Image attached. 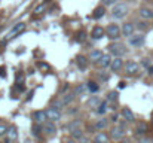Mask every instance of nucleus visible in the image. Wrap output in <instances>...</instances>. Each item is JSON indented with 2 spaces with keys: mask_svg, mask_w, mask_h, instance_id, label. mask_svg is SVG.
<instances>
[{
  "mask_svg": "<svg viewBox=\"0 0 153 143\" xmlns=\"http://www.w3.org/2000/svg\"><path fill=\"white\" fill-rule=\"evenodd\" d=\"M102 3L110 6V4H116V3H117V0H102Z\"/></svg>",
  "mask_w": 153,
  "mask_h": 143,
  "instance_id": "a19ab883",
  "label": "nucleus"
},
{
  "mask_svg": "<svg viewBox=\"0 0 153 143\" xmlns=\"http://www.w3.org/2000/svg\"><path fill=\"white\" fill-rule=\"evenodd\" d=\"M13 143H15V142H13Z\"/></svg>",
  "mask_w": 153,
  "mask_h": 143,
  "instance_id": "864d4df0",
  "label": "nucleus"
},
{
  "mask_svg": "<svg viewBox=\"0 0 153 143\" xmlns=\"http://www.w3.org/2000/svg\"><path fill=\"white\" fill-rule=\"evenodd\" d=\"M80 140V143H88V139L86 137H82V139H79Z\"/></svg>",
  "mask_w": 153,
  "mask_h": 143,
  "instance_id": "09e8293b",
  "label": "nucleus"
},
{
  "mask_svg": "<svg viewBox=\"0 0 153 143\" xmlns=\"http://www.w3.org/2000/svg\"><path fill=\"white\" fill-rule=\"evenodd\" d=\"M144 40H146V37H144V34H132L131 37H129V45L131 46H141L143 43H144Z\"/></svg>",
  "mask_w": 153,
  "mask_h": 143,
  "instance_id": "39448f33",
  "label": "nucleus"
},
{
  "mask_svg": "<svg viewBox=\"0 0 153 143\" xmlns=\"http://www.w3.org/2000/svg\"><path fill=\"white\" fill-rule=\"evenodd\" d=\"M117 88H119V90H123V88H125V82H119V84H117Z\"/></svg>",
  "mask_w": 153,
  "mask_h": 143,
  "instance_id": "49530a36",
  "label": "nucleus"
},
{
  "mask_svg": "<svg viewBox=\"0 0 153 143\" xmlns=\"http://www.w3.org/2000/svg\"><path fill=\"white\" fill-rule=\"evenodd\" d=\"M34 121L37 122V124H45L46 121H48V115H46V110H37V112H34Z\"/></svg>",
  "mask_w": 153,
  "mask_h": 143,
  "instance_id": "6e6552de",
  "label": "nucleus"
},
{
  "mask_svg": "<svg viewBox=\"0 0 153 143\" xmlns=\"http://www.w3.org/2000/svg\"><path fill=\"white\" fill-rule=\"evenodd\" d=\"M105 36V30L100 27V25H97V27H94V30H92V39H95V40H98V39H101Z\"/></svg>",
  "mask_w": 153,
  "mask_h": 143,
  "instance_id": "ddd939ff",
  "label": "nucleus"
},
{
  "mask_svg": "<svg viewBox=\"0 0 153 143\" xmlns=\"http://www.w3.org/2000/svg\"><path fill=\"white\" fill-rule=\"evenodd\" d=\"M102 55H104L102 51H100V49H94V51H91V54H89V60L94 61V63H98V61L101 60Z\"/></svg>",
  "mask_w": 153,
  "mask_h": 143,
  "instance_id": "f3484780",
  "label": "nucleus"
},
{
  "mask_svg": "<svg viewBox=\"0 0 153 143\" xmlns=\"http://www.w3.org/2000/svg\"><path fill=\"white\" fill-rule=\"evenodd\" d=\"M43 131L48 134V136H53L56 133V127H55V122L52 121H46L45 125H43Z\"/></svg>",
  "mask_w": 153,
  "mask_h": 143,
  "instance_id": "9b49d317",
  "label": "nucleus"
},
{
  "mask_svg": "<svg viewBox=\"0 0 153 143\" xmlns=\"http://www.w3.org/2000/svg\"><path fill=\"white\" fill-rule=\"evenodd\" d=\"M6 133H7V127H6L4 124H1V125H0V136H4Z\"/></svg>",
  "mask_w": 153,
  "mask_h": 143,
  "instance_id": "e433bc0d",
  "label": "nucleus"
},
{
  "mask_svg": "<svg viewBox=\"0 0 153 143\" xmlns=\"http://www.w3.org/2000/svg\"><path fill=\"white\" fill-rule=\"evenodd\" d=\"M76 128H82V122H80V121H71V122L68 124V130H70V131H73V130H76Z\"/></svg>",
  "mask_w": 153,
  "mask_h": 143,
  "instance_id": "7c9ffc66",
  "label": "nucleus"
},
{
  "mask_svg": "<svg viewBox=\"0 0 153 143\" xmlns=\"http://www.w3.org/2000/svg\"><path fill=\"white\" fill-rule=\"evenodd\" d=\"M120 27L117 25V24H110L108 27H107V30H105V36L108 37V39H111V40H114V39H117L119 36H120Z\"/></svg>",
  "mask_w": 153,
  "mask_h": 143,
  "instance_id": "7ed1b4c3",
  "label": "nucleus"
},
{
  "mask_svg": "<svg viewBox=\"0 0 153 143\" xmlns=\"http://www.w3.org/2000/svg\"><path fill=\"white\" fill-rule=\"evenodd\" d=\"M51 107L52 109H55V110H61V109L64 107V104H62V101H61V100H56V101H53V103H52Z\"/></svg>",
  "mask_w": 153,
  "mask_h": 143,
  "instance_id": "2f4dec72",
  "label": "nucleus"
},
{
  "mask_svg": "<svg viewBox=\"0 0 153 143\" xmlns=\"http://www.w3.org/2000/svg\"><path fill=\"white\" fill-rule=\"evenodd\" d=\"M137 28L138 30H146L147 28V24L144 21H140V22H137Z\"/></svg>",
  "mask_w": 153,
  "mask_h": 143,
  "instance_id": "c9c22d12",
  "label": "nucleus"
},
{
  "mask_svg": "<svg viewBox=\"0 0 153 143\" xmlns=\"http://www.w3.org/2000/svg\"><path fill=\"white\" fill-rule=\"evenodd\" d=\"M134 31H135V25H132V22H126V24H123V27H122V34L125 36V37H131L132 34H134Z\"/></svg>",
  "mask_w": 153,
  "mask_h": 143,
  "instance_id": "0eeeda50",
  "label": "nucleus"
},
{
  "mask_svg": "<svg viewBox=\"0 0 153 143\" xmlns=\"http://www.w3.org/2000/svg\"><path fill=\"white\" fill-rule=\"evenodd\" d=\"M86 88H88V91L92 93V94H97V93L100 91V85H98L95 81H89V82L86 84Z\"/></svg>",
  "mask_w": 153,
  "mask_h": 143,
  "instance_id": "4be33fe9",
  "label": "nucleus"
},
{
  "mask_svg": "<svg viewBox=\"0 0 153 143\" xmlns=\"http://www.w3.org/2000/svg\"><path fill=\"white\" fill-rule=\"evenodd\" d=\"M37 67H40L43 70H49V64H46V63H37Z\"/></svg>",
  "mask_w": 153,
  "mask_h": 143,
  "instance_id": "4c0bfd02",
  "label": "nucleus"
},
{
  "mask_svg": "<svg viewBox=\"0 0 153 143\" xmlns=\"http://www.w3.org/2000/svg\"><path fill=\"white\" fill-rule=\"evenodd\" d=\"M143 66H144V67H150V61H149V60H144V61H143Z\"/></svg>",
  "mask_w": 153,
  "mask_h": 143,
  "instance_id": "a18cd8bd",
  "label": "nucleus"
},
{
  "mask_svg": "<svg viewBox=\"0 0 153 143\" xmlns=\"http://www.w3.org/2000/svg\"><path fill=\"white\" fill-rule=\"evenodd\" d=\"M85 39H86V33H85V31H79V33H77L76 40H77V42H83Z\"/></svg>",
  "mask_w": 153,
  "mask_h": 143,
  "instance_id": "72a5a7b5",
  "label": "nucleus"
},
{
  "mask_svg": "<svg viewBox=\"0 0 153 143\" xmlns=\"http://www.w3.org/2000/svg\"><path fill=\"white\" fill-rule=\"evenodd\" d=\"M0 78H3V79L6 78V69H4L3 66L0 67Z\"/></svg>",
  "mask_w": 153,
  "mask_h": 143,
  "instance_id": "ea45409f",
  "label": "nucleus"
},
{
  "mask_svg": "<svg viewBox=\"0 0 153 143\" xmlns=\"http://www.w3.org/2000/svg\"><path fill=\"white\" fill-rule=\"evenodd\" d=\"M15 88H16L18 91H21V93H22V91H25V87H24V85H22L21 82H18V84L15 85Z\"/></svg>",
  "mask_w": 153,
  "mask_h": 143,
  "instance_id": "58836bf2",
  "label": "nucleus"
},
{
  "mask_svg": "<svg viewBox=\"0 0 153 143\" xmlns=\"http://www.w3.org/2000/svg\"><path fill=\"white\" fill-rule=\"evenodd\" d=\"M100 103H101V100H100V97H98V95H92V97L88 100V106H89V107H92V109H97Z\"/></svg>",
  "mask_w": 153,
  "mask_h": 143,
  "instance_id": "5701e85b",
  "label": "nucleus"
},
{
  "mask_svg": "<svg viewBox=\"0 0 153 143\" xmlns=\"http://www.w3.org/2000/svg\"><path fill=\"white\" fill-rule=\"evenodd\" d=\"M140 16L143 19H153V10L149 7H141L140 9Z\"/></svg>",
  "mask_w": 153,
  "mask_h": 143,
  "instance_id": "aec40b11",
  "label": "nucleus"
},
{
  "mask_svg": "<svg viewBox=\"0 0 153 143\" xmlns=\"http://www.w3.org/2000/svg\"><path fill=\"white\" fill-rule=\"evenodd\" d=\"M123 67V60L120 57H116L114 60H111V64H110V69L113 72H119L120 69Z\"/></svg>",
  "mask_w": 153,
  "mask_h": 143,
  "instance_id": "f8f14e48",
  "label": "nucleus"
},
{
  "mask_svg": "<svg viewBox=\"0 0 153 143\" xmlns=\"http://www.w3.org/2000/svg\"><path fill=\"white\" fill-rule=\"evenodd\" d=\"M25 30V22H16L15 25H13V28L6 34V37H4V42H7V40H10L12 37H15V36H18L19 33H22Z\"/></svg>",
  "mask_w": 153,
  "mask_h": 143,
  "instance_id": "f03ea898",
  "label": "nucleus"
},
{
  "mask_svg": "<svg viewBox=\"0 0 153 143\" xmlns=\"http://www.w3.org/2000/svg\"><path fill=\"white\" fill-rule=\"evenodd\" d=\"M138 70H140V66H138V63H135V61H128V63L125 64V72H126L128 75H137Z\"/></svg>",
  "mask_w": 153,
  "mask_h": 143,
  "instance_id": "423d86ee",
  "label": "nucleus"
},
{
  "mask_svg": "<svg viewBox=\"0 0 153 143\" xmlns=\"http://www.w3.org/2000/svg\"><path fill=\"white\" fill-rule=\"evenodd\" d=\"M76 64H77V67H79L80 70H85V69L88 67V60H86L83 55H77V57H76Z\"/></svg>",
  "mask_w": 153,
  "mask_h": 143,
  "instance_id": "a211bd4d",
  "label": "nucleus"
},
{
  "mask_svg": "<svg viewBox=\"0 0 153 143\" xmlns=\"http://www.w3.org/2000/svg\"><path fill=\"white\" fill-rule=\"evenodd\" d=\"M110 52L113 54V55H116V57H123L125 54H126V48L125 45H122V43H113V45H110Z\"/></svg>",
  "mask_w": 153,
  "mask_h": 143,
  "instance_id": "20e7f679",
  "label": "nucleus"
},
{
  "mask_svg": "<svg viewBox=\"0 0 153 143\" xmlns=\"http://www.w3.org/2000/svg\"><path fill=\"white\" fill-rule=\"evenodd\" d=\"M94 143H108V136L105 133H98L94 137Z\"/></svg>",
  "mask_w": 153,
  "mask_h": 143,
  "instance_id": "b1692460",
  "label": "nucleus"
},
{
  "mask_svg": "<svg viewBox=\"0 0 153 143\" xmlns=\"http://www.w3.org/2000/svg\"><path fill=\"white\" fill-rule=\"evenodd\" d=\"M111 55L110 54H105V55H102L101 57V60L98 61V64L101 66L102 69H107V67H110V64H111Z\"/></svg>",
  "mask_w": 153,
  "mask_h": 143,
  "instance_id": "2eb2a0df",
  "label": "nucleus"
},
{
  "mask_svg": "<svg viewBox=\"0 0 153 143\" xmlns=\"http://www.w3.org/2000/svg\"><path fill=\"white\" fill-rule=\"evenodd\" d=\"M100 78L102 81H108V75H104V73H100Z\"/></svg>",
  "mask_w": 153,
  "mask_h": 143,
  "instance_id": "c03bdc74",
  "label": "nucleus"
},
{
  "mask_svg": "<svg viewBox=\"0 0 153 143\" xmlns=\"http://www.w3.org/2000/svg\"><path fill=\"white\" fill-rule=\"evenodd\" d=\"M46 115H48V119L52 121V122H56V121L61 119V112H59V110H55V109H52V107L46 110Z\"/></svg>",
  "mask_w": 153,
  "mask_h": 143,
  "instance_id": "1a4fd4ad",
  "label": "nucleus"
},
{
  "mask_svg": "<svg viewBox=\"0 0 153 143\" xmlns=\"http://www.w3.org/2000/svg\"><path fill=\"white\" fill-rule=\"evenodd\" d=\"M64 143H76V142H74V140H71V139H68V140H65Z\"/></svg>",
  "mask_w": 153,
  "mask_h": 143,
  "instance_id": "3c124183",
  "label": "nucleus"
},
{
  "mask_svg": "<svg viewBox=\"0 0 153 143\" xmlns=\"http://www.w3.org/2000/svg\"><path fill=\"white\" fill-rule=\"evenodd\" d=\"M128 10L129 9H128V6L125 3H116L114 7L111 9V15L116 19H122V18H125L128 15Z\"/></svg>",
  "mask_w": 153,
  "mask_h": 143,
  "instance_id": "f257e3e1",
  "label": "nucleus"
},
{
  "mask_svg": "<svg viewBox=\"0 0 153 143\" xmlns=\"http://www.w3.org/2000/svg\"><path fill=\"white\" fill-rule=\"evenodd\" d=\"M138 143H153L152 139H149V137H143V139H140Z\"/></svg>",
  "mask_w": 153,
  "mask_h": 143,
  "instance_id": "79ce46f5",
  "label": "nucleus"
},
{
  "mask_svg": "<svg viewBox=\"0 0 153 143\" xmlns=\"http://www.w3.org/2000/svg\"><path fill=\"white\" fill-rule=\"evenodd\" d=\"M149 75H153V66L149 67Z\"/></svg>",
  "mask_w": 153,
  "mask_h": 143,
  "instance_id": "8fccbe9b",
  "label": "nucleus"
},
{
  "mask_svg": "<svg viewBox=\"0 0 153 143\" xmlns=\"http://www.w3.org/2000/svg\"><path fill=\"white\" fill-rule=\"evenodd\" d=\"M86 90H88V88H86V85H85V84H80V85H77V87L74 88V94L76 95H83Z\"/></svg>",
  "mask_w": 153,
  "mask_h": 143,
  "instance_id": "cd10ccee",
  "label": "nucleus"
},
{
  "mask_svg": "<svg viewBox=\"0 0 153 143\" xmlns=\"http://www.w3.org/2000/svg\"><path fill=\"white\" fill-rule=\"evenodd\" d=\"M33 94H34V91H30V94H28V97H27V101H30V100L33 98Z\"/></svg>",
  "mask_w": 153,
  "mask_h": 143,
  "instance_id": "de8ad7c7",
  "label": "nucleus"
},
{
  "mask_svg": "<svg viewBox=\"0 0 153 143\" xmlns=\"http://www.w3.org/2000/svg\"><path fill=\"white\" fill-rule=\"evenodd\" d=\"M120 115L123 116V119L125 121H128V122H132L134 119H135V115L132 113V110L129 109V107H123L122 110H120Z\"/></svg>",
  "mask_w": 153,
  "mask_h": 143,
  "instance_id": "9d476101",
  "label": "nucleus"
},
{
  "mask_svg": "<svg viewBox=\"0 0 153 143\" xmlns=\"http://www.w3.org/2000/svg\"><path fill=\"white\" fill-rule=\"evenodd\" d=\"M107 125H108V119H100V121L95 122V128L97 130H104Z\"/></svg>",
  "mask_w": 153,
  "mask_h": 143,
  "instance_id": "c85d7f7f",
  "label": "nucleus"
},
{
  "mask_svg": "<svg viewBox=\"0 0 153 143\" xmlns=\"http://www.w3.org/2000/svg\"><path fill=\"white\" fill-rule=\"evenodd\" d=\"M104 13H105V7H104V6H98V7L94 10V15H92V16H94L95 19H100V18L104 16Z\"/></svg>",
  "mask_w": 153,
  "mask_h": 143,
  "instance_id": "a878e982",
  "label": "nucleus"
},
{
  "mask_svg": "<svg viewBox=\"0 0 153 143\" xmlns=\"http://www.w3.org/2000/svg\"><path fill=\"white\" fill-rule=\"evenodd\" d=\"M117 100V91H110L107 94V101H116Z\"/></svg>",
  "mask_w": 153,
  "mask_h": 143,
  "instance_id": "473e14b6",
  "label": "nucleus"
},
{
  "mask_svg": "<svg viewBox=\"0 0 153 143\" xmlns=\"http://www.w3.org/2000/svg\"><path fill=\"white\" fill-rule=\"evenodd\" d=\"M107 106H108V101H107V100H105V101H101V103L98 104L97 113H98V115H104V113L107 112Z\"/></svg>",
  "mask_w": 153,
  "mask_h": 143,
  "instance_id": "bb28decb",
  "label": "nucleus"
},
{
  "mask_svg": "<svg viewBox=\"0 0 153 143\" xmlns=\"http://www.w3.org/2000/svg\"><path fill=\"white\" fill-rule=\"evenodd\" d=\"M67 90H68V84H64V87H62V90H61V94H65Z\"/></svg>",
  "mask_w": 153,
  "mask_h": 143,
  "instance_id": "37998d69",
  "label": "nucleus"
},
{
  "mask_svg": "<svg viewBox=\"0 0 153 143\" xmlns=\"http://www.w3.org/2000/svg\"><path fill=\"white\" fill-rule=\"evenodd\" d=\"M123 136H125L123 128H120V127H114V128L111 130V137H113L114 140H120V139H123Z\"/></svg>",
  "mask_w": 153,
  "mask_h": 143,
  "instance_id": "4468645a",
  "label": "nucleus"
},
{
  "mask_svg": "<svg viewBox=\"0 0 153 143\" xmlns=\"http://www.w3.org/2000/svg\"><path fill=\"white\" fill-rule=\"evenodd\" d=\"M42 128H43L42 124H37V122H36V124L31 127V134H33L34 137H40V134H42Z\"/></svg>",
  "mask_w": 153,
  "mask_h": 143,
  "instance_id": "393cba45",
  "label": "nucleus"
},
{
  "mask_svg": "<svg viewBox=\"0 0 153 143\" xmlns=\"http://www.w3.org/2000/svg\"><path fill=\"white\" fill-rule=\"evenodd\" d=\"M70 133H71V137L73 139H82L83 137V130L82 128H76V130H73Z\"/></svg>",
  "mask_w": 153,
  "mask_h": 143,
  "instance_id": "c756f323",
  "label": "nucleus"
},
{
  "mask_svg": "<svg viewBox=\"0 0 153 143\" xmlns=\"http://www.w3.org/2000/svg\"><path fill=\"white\" fill-rule=\"evenodd\" d=\"M45 9H46V3H42V4H39V6L34 9V12H36V13H42Z\"/></svg>",
  "mask_w": 153,
  "mask_h": 143,
  "instance_id": "f704fd0d",
  "label": "nucleus"
},
{
  "mask_svg": "<svg viewBox=\"0 0 153 143\" xmlns=\"http://www.w3.org/2000/svg\"><path fill=\"white\" fill-rule=\"evenodd\" d=\"M74 97H76L74 91H73V93H65V94H62L61 101H62V104H64V106H67V104H70V103L74 100Z\"/></svg>",
  "mask_w": 153,
  "mask_h": 143,
  "instance_id": "412c9836",
  "label": "nucleus"
},
{
  "mask_svg": "<svg viewBox=\"0 0 153 143\" xmlns=\"http://www.w3.org/2000/svg\"><path fill=\"white\" fill-rule=\"evenodd\" d=\"M6 137H7L9 140L15 142V140L18 139V130H16V127H9V128H7V133H6Z\"/></svg>",
  "mask_w": 153,
  "mask_h": 143,
  "instance_id": "6ab92c4d",
  "label": "nucleus"
},
{
  "mask_svg": "<svg viewBox=\"0 0 153 143\" xmlns=\"http://www.w3.org/2000/svg\"><path fill=\"white\" fill-rule=\"evenodd\" d=\"M24 143H31V142H30V140H25V142H24Z\"/></svg>",
  "mask_w": 153,
  "mask_h": 143,
  "instance_id": "603ef678",
  "label": "nucleus"
},
{
  "mask_svg": "<svg viewBox=\"0 0 153 143\" xmlns=\"http://www.w3.org/2000/svg\"><path fill=\"white\" fill-rule=\"evenodd\" d=\"M147 131H149V125H147L146 122H140V124L137 125V128H135V134H137V136H144Z\"/></svg>",
  "mask_w": 153,
  "mask_h": 143,
  "instance_id": "dca6fc26",
  "label": "nucleus"
}]
</instances>
